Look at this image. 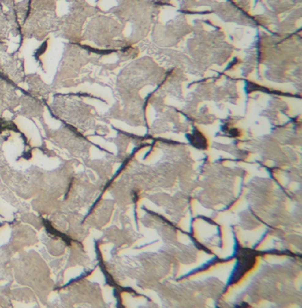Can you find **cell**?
Returning a JSON list of instances; mask_svg holds the SVG:
<instances>
[{"label": "cell", "mask_w": 302, "mask_h": 308, "mask_svg": "<svg viewBox=\"0 0 302 308\" xmlns=\"http://www.w3.org/2000/svg\"><path fill=\"white\" fill-rule=\"evenodd\" d=\"M256 253L255 251L248 249L239 250L237 256V264L233 274L231 275L230 283L238 282L248 271H250L255 265Z\"/></svg>", "instance_id": "cell-1"}, {"label": "cell", "mask_w": 302, "mask_h": 308, "mask_svg": "<svg viewBox=\"0 0 302 308\" xmlns=\"http://www.w3.org/2000/svg\"><path fill=\"white\" fill-rule=\"evenodd\" d=\"M189 139L194 147L198 148H207V141L205 137L199 132L195 131L192 134L189 136Z\"/></svg>", "instance_id": "cell-2"}]
</instances>
